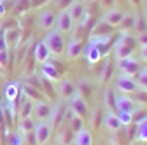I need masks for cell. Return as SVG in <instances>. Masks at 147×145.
I'll return each mask as SVG.
<instances>
[{
  "mask_svg": "<svg viewBox=\"0 0 147 145\" xmlns=\"http://www.w3.org/2000/svg\"><path fill=\"white\" fill-rule=\"evenodd\" d=\"M51 133H53V128H51V124L47 121H40L39 124H35L33 135H35L37 145H46L47 140L51 138Z\"/></svg>",
  "mask_w": 147,
  "mask_h": 145,
  "instance_id": "8992f818",
  "label": "cell"
},
{
  "mask_svg": "<svg viewBox=\"0 0 147 145\" xmlns=\"http://www.w3.org/2000/svg\"><path fill=\"white\" fill-rule=\"evenodd\" d=\"M116 114H117V117H119V121H121V124H123V128H126V126H130V124L133 122V117H131V114H130V112H121V110H116Z\"/></svg>",
  "mask_w": 147,
  "mask_h": 145,
  "instance_id": "74e56055",
  "label": "cell"
},
{
  "mask_svg": "<svg viewBox=\"0 0 147 145\" xmlns=\"http://www.w3.org/2000/svg\"><path fill=\"white\" fill-rule=\"evenodd\" d=\"M133 32H135V35H140V33H145V32H147V19H145L142 14H137V16H135Z\"/></svg>",
  "mask_w": 147,
  "mask_h": 145,
  "instance_id": "f1b7e54d",
  "label": "cell"
},
{
  "mask_svg": "<svg viewBox=\"0 0 147 145\" xmlns=\"http://www.w3.org/2000/svg\"><path fill=\"white\" fill-rule=\"evenodd\" d=\"M116 4V0H102V5L103 7H112Z\"/></svg>",
  "mask_w": 147,
  "mask_h": 145,
  "instance_id": "f907efd6",
  "label": "cell"
},
{
  "mask_svg": "<svg viewBox=\"0 0 147 145\" xmlns=\"http://www.w3.org/2000/svg\"><path fill=\"white\" fill-rule=\"evenodd\" d=\"M102 117H103V112L100 110V107H96L95 110H93V115H91V119H89V121H91V124H93L95 128H98V126H100V119H102Z\"/></svg>",
  "mask_w": 147,
  "mask_h": 145,
  "instance_id": "ab89813d",
  "label": "cell"
},
{
  "mask_svg": "<svg viewBox=\"0 0 147 145\" xmlns=\"http://www.w3.org/2000/svg\"><path fill=\"white\" fill-rule=\"evenodd\" d=\"M18 124V133L21 135H26V133H32L35 130V121L33 117H26V119H20L16 122Z\"/></svg>",
  "mask_w": 147,
  "mask_h": 145,
  "instance_id": "d4e9b609",
  "label": "cell"
},
{
  "mask_svg": "<svg viewBox=\"0 0 147 145\" xmlns=\"http://www.w3.org/2000/svg\"><path fill=\"white\" fill-rule=\"evenodd\" d=\"M74 25L76 23H74V19L70 17L68 11H61L58 14V17H56V30H60L61 33H68Z\"/></svg>",
  "mask_w": 147,
  "mask_h": 145,
  "instance_id": "7c38bea8",
  "label": "cell"
},
{
  "mask_svg": "<svg viewBox=\"0 0 147 145\" xmlns=\"http://www.w3.org/2000/svg\"><path fill=\"white\" fill-rule=\"evenodd\" d=\"M0 145H2V136H0Z\"/></svg>",
  "mask_w": 147,
  "mask_h": 145,
  "instance_id": "db71d44e",
  "label": "cell"
},
{
  "mask_svg": "<svg viewBox=\"0 0 147 145\" xmlns=\"http://www.w3.org/2000/svg\"><path fill=\"white\" fill-rule=\"evenodd\" d=\"M5 16V4H4V0H0V19Z\"/></svg>",
  "mask_w": 147,
  "mask_h": 145,
  "instance_id": "681fc988",
  "label": "cell"
},
{
  "mask_svg": "<svg viewBox=\"0 0 147 145\" xmlns=\"http://www.w3.org/2000/svg\"><path fill=\"white\" fill-rule=\"evenodd\" d=\"M7 44H5V37H4V28H0V51H5Z\"/></svg>",
  "mask_w": 147,
  "mask_h": 145,
  "instance_id": "bcb514c9",
  "label": "cell"
},
{
  "mask_svg": "<svg viewBox=\"0 0 147 145\" xmlns=\"http://www.w3.org/2000/svg\"><path fill=\"white\" fill-rule=\"evenodd\" d=\"M137 86L142 91H147V68H140L137 74Z\"/></svg>",
  "mask_w": 147,
  "mask_h": 145,
  "instance_id": "836d02e7",
  "label": "cell"
},
{
  "mask_svg": "<svg viewBox=\"0 0 147 145\" xmlns=\"http://www.w3.org/2000/svg\"><path fill=\"white\" fill-rule=\"evenodd\" d=\"M137 44H140V46H147V32L145 33H140V35H137Z\"/></svg>",
  "mask_w": 147,
  "mask_h": 145,
  "instance_id": "f6af8a7d",
  "label": "cell"
},
{
  "mask_svg": "<svg viewBox=\"0 0 147 145\" xmlns=\"http://www.w3.org/2000/svg\"><path fill=\"white\" fill-rule=\"evenodd\" d=\"M20 95H21V86L18 82H9L5 86V89H4V98L9 103H16V100H18Z\"/></svg>",
  "mask_w": 147,
  "mask_h": 145,
  "instance_id": "d6986e66",
  "label": "cell"
},
{
  "mask_svg": "<svg viewBox=\"0 0 147 145\" xmlns=\"http://www.w3.org/2000/svg\"><path fill=\"white\" fill-rule=\"evenodd\" d=\"M135 98H137V101L147 105V91H142V89H138V91L135 93Z\"/></svg>",
  "mask_w": 147,
  "mask_h": 145,
  "instance_id": "b9f144b4",
  "label": "cell"
},
{
  "mask_svg": "<svg viewBox=\"0 0 147 145\" xmlns=\"http://www.w3.org/2000/svg\"><path fill=\"white\" fill-rule=\"evenodd\" d=\"M54 25H56V16H54L53 11H44L39 17V28L40 30H51Z\"/></svg>",
  "mask_w": 147,
  "mask_h": 145,
  "instance_id": "ffe728a7",
  "label": "cell"
},
{
  "mask_svg": "<svg viewBox=\"0 0 147 145\" xmlns=\"http://www.w3.org/2000/svg\"><path fill=\"white\" fill-rule=\"evenodd\" d=\"M74 2H76V0H58V7H60L61 11H67Z\"/></svg>",
  "mask_w": 147,
  "mask_h": 145,
  "instance_id": "ee69618b",
  "label": "cell"
},
{
  "mask_svg": "<svg viewBox=\"0 0 147 145\" xmlns=\"http://www.w3.org/2000/svg\"><path fill=\"white\" fill-rule=\"evenodd\" d=\"M74 93H76V84H74L70 79H60L58 81V95L61 98H72Z\"/></svg>",
  "mask_w": 147,
  "mask_h": 145,
  "instance_id": "2e32d148",
  "label": "cell"
},
{
  "mask_svg": "<svg viewBox=\"0 0 147 145\" xmlns=\"http://www.w3.org/2000/svg\"><path fill=\"white\" fill-rule=\"evenodd\" d=\"M7 142H9V145H23V135L21 133H11L9 131Z\"/></svg>",
  "mask_w": 147,
  "mask_h": 145,
  "instance_id": "f35d334b",
  "label": "cell"
},
{
  "mask_svg": "<svg viewBox=\"0 0 147 145\" xmlns=\"http://www.w3.org/2000/svg\"><path fill=\"white\" fill-rule=\"evenodd\" d=\"M112 60L110 58H107V61H105V65H103V70H102V77H100V81H102V84H105V82H109L110 81V75H112Z\"/></svg>",
  "mask_w": 147,
  "mask_h": 145,
  "instance_id": "4dcf8cb0",
  "label": "cell"
},
{
  "mask_svg": "<svg viewBox=\"0 0 147 145\" xmlns=\"http://www.w3.org/2000/svg\"><path fill=\"white\" fill-rule=\"evenodd\" d=\"M88 2H91V0H88Z\"/></svg>",
  "mask_w": 147,
  "mask_h": 145,
  "instance_id": "11a10c76",
  "label": "cell"
},
{
  "mask_svg": "<svg viewBox=\"0 0 147 145\" xmlns=\"http://www.w3.org/2000/svg\"><path fill=\"white\" fill-rule=\"evenodd\" d=\"M116 87L119 89L123 95H135V93L138 91V86H137L135 77L124 75V74L117 75V79H116Z\"/></svg>",
  "mask_w": 147,
  "mask_h": 145,
  "instance_id": "277c9868",
  "label": "cell"
},
{
  "mask_svg": "<svg viewBox=\"0 0 147 145\" xmlns=\"http://www.w3.org/2000/svg\"><path fill=\"white\" fill-rule=\"evenodd\" d=\"M49 2H51V0H30V5H32L33 9H40V7L47 5Z\"/></svg>",
  "mask_w": 147,
  "mask_h": 145,
  "instance_id": "7bdbcfd3",
  "label": "cell"
},
{
  "mask_svg": "<svg viewBox=\"0 0 147 145\" xmlns=\"http://www.w3.org/2000/svg\"><path fill=\"white\" fill-rule=\"evenodd\" d=\"M84 54V47H82V42H77V40H70L68 46H67V56L68 60H77Z\"/></svg>",
  "mask_w": 147,
  "mask_h": 145,
  "instance_id": "44dd1931",
  "label": "cell"
},
{
  "mask_svg": "<svg viewBox=\"0 0 147 145\" xmlns=\"http://www.w3.org/2000/svg\"><path fill=\"white\" fill-rule=\"evenodd\" d=\"M123 19H124V12H123V11H119V9H110V11L105 12V16H103L102 21H105L107 25H110V26L116 28V26L121 25Z\"/></svg>",
  "mask_w": 147,
  "mask_h": 145,
  "instance_id": "ac0fdd59",
  "label": "cell"
},
{
  "mask_svg": "<svg viewBox=\"0 0 147 145\" xmlns=\"http://www.w3.org/2000/svg\"><path fill=\"white\" fill-rule=\"evenodd\" d=\"M82 98H89V95H91V87H89V84H86V82H81L79 84V91H77Z\"/></svg>",
  "mask_w": 147,
  "mask_h": 145,
  "instance_id": "60d3db41",
  "label": "cell"
},
{
  "mask_svg": "<svg viewBox=\"0 0 147 145\" xmlns=\"http://www.w3.org/2000/svg\"><path fill=\"white\" fill-rule=\"evenodd\" d=\"M117 68L121 70V74L124 75H130V77H135L138 72H140V63L135 60V58H123V60H117Z\"/></svg>",
  "mask_w": 147,
  "mask_h": 145,
  "instance_id": "52a82bcc",
  "label": "cell"
},
{
  "mask_svg": "<svg viewBox=\"0 0 147 145\" xmlns=\"http://www.w3.org/2000/svg\"><path fill=\"white\" fill-rule=\"evenodd\" d=\"M137 108H138V103L133 98H130L128 95H123V93L121 95H116V110L133 114Z\"/></svg>",
  "mask_w": 147,
  "mask_h": 145,
  "instance_id": "30bf717a",
  "label": "cell"
},
{
  "mask_svg": "<svg viewBox=\"0 0 147 145\" xmlns=\"http://www.w3.org/2000/svg\"><path fill=\"white\" fill-rule=\"evenodd\" d=\"M21 91H23V95L28 98V100H32V101H39V100H44V93L40 91L39 87H35V86H32L30 82H23V86H21Z\"/></svg>",
  "mask_w": 147,
  "mask_h": 145,
  "instance_id": "e0dca14e",
  "label": "cell"
},
{
  "mask_svg": "<svg viewBox=\"0 0 147 145\" xmlns=\"http://www.w3.org/2000/svg\"><path fill=\"white\" fill-rule=\"evenodd\" d=\"M74 138H76V135L72 133V130L68 128V126H67V131L63 130V131L60 133V143H63V145H70Z\"/></svg>",
  "mask_w": 147,
  "mask_h": 145,
  "instance_id": "8d00e7d4",
  "label": "cell"
},
{
  "mask_svg": "<svg viewBox=\"0 0 147 145\" xmlns=\"http://www.w3.org/2000/svg\"><path fill=\"white\" fill-rule=\"evenodd\" d=\"M103 124L107 126V130H109V131H112V133H117V131H121V128H123V124H121L117 114L112 112V110L107 112V114L103 115Z\"/></svg>",
  "mask_w": 147,
  "mask_h": 145,
  "instance_id": "9a60e30c",
  "label": "cell"
},
{
  "mask_svg": "<svg viewBox=\"0 0 147 145\" xmlns=\"http://www.w3.org/2000/svg\"><path fill=\"white\" fill-rule=\"evenodd\" d=\"M9 60H11L9 49L0 51V74H5V70H7V66H9Z\"/></svg>",
  "mask_w": 147,
  "mask_h": 145,
  "instance_id": "e575fe53",
  "label": "cell"
},
{
  "mask_svg": "<svg viewBox=\"0 0 147 145\" xmlns=\"http://www.w3.org/2000/svg\"><path fill=\"white\" fill-rule=\"evenodd\" d=\"M28 9H32L30 0H18V4L14 7V14L16 16H25L28 12Z\"/></svg>",
  "mask_w": 147,
  "mask_h": 145,
  "instance_id": "d6a6232c",
  "label": "cell"
},
{
  "mask_svg": "<svg viewBox=\"0 0 147 145\" xmlns=\"http://www.w3.org/2000/svg\"><path fill=\"white\" fill-rule=\"evenodd\" d=\"M128 2H130V5L135 7V9H138V7L142 5V0H128Z\"/></svg>",
  "mask_w": 147,
  "mask_h": 145,
  "instance_id": "c3c4849f",
  "label": "cell"
},
{
  "mask_svg": "<svg viewBox=\"0 0 147 145\" xmlns=\"http://www.w3.org/2000/svg\"><path fill=\"white\" fill-rule=\"evenodd\" d=\"M133 25H135V16L133 14H124V19L121 21V32H128L130 33L133 30Z\"/></svg>",
  "mask_w": 147,
  "mask_h": 145,
  "instance_id": "1f68e13d",
  "label": "cell"
},
{
  "mask_svg": "<svg viewBox=\"0 0 147 145\" xmlns=\"http://www.w3.org/2000/svg\"><path fill=\"white\" fill-rule=\"evenodd\" d=\"M74 142H76V145H93V135H91V131L84 126L81 131L76 133Z\"/></svg>",
  "mask_w": 147,
  "mask_h": 145,
  "instance_id": "603a6c76",
  "label": "cell"
},
{
  "mask_svg": "<svg viewBox=\"0 0 147 145\" xmlns=\"http://www.w3.org/2000/svg\"><path fill=\"white\" fill-rule=\"evenodd\" d=\"M140 56L144 61H147V46H140Z\"/></svg>",
  "mask_w": 147,
  "mask_h": 145,
  "instance_id": "7dc6e473",
  "label": "cell"
},
{
  "mask_svg": "<svg viewBox=\"0 0 147 145\" xmlns=\"http://www.w3.org/2000/svg\"><path fill=\"white\" fill-rule=\"evenodd\" d=\"M144 17L147 19V2H145V11H144Z\"/></svg>",
  "mask_w": 147,
  "mask_h": 145,
  "instance_id": "f5cc1de1",
  "label": "cell"
},
{
  "mask_svg": "<svg viewBox=\"0 0 147 145\" xmlns=\"http://www.w3.org/2000/svg\"><path fill=\"white\" fill-rule=\"evenodd\" d=\"M110 145H121V143H119V140L114 136V138H110Z\"/></svg>",
  "mask_w": 147,
  "mask_h": 145,
  "instance_id": "816d5d0a",
  "label": "cell"
},
{
  "mask_svg": "<svg viewBox=\"0 0 147 145\" xmlns=\"http://www.w3.org/2000/svg\"><path fill=\"white\" fill-rule=\"evenodd\" d=\"M137 47V39L135 35L128 33V32H121V35L117 37V40L114 42L112 49H114V56L116 60H123V58H130L133 51Z\"/></svg>",
  "mask_w": 147,
  "mask_h": 145,
  "instance_id": "6da1fadb",
  "label": "cell"
},
{
  "mask_svg": "<svg viewBox=\"0 0 147 145\" xmlns=\"http://www.w3.org/2000/svg\"><path fill=\"white\" fill-rule=\"evenodd\" d=\"M4 37H5L7 49H16L18 46L21 44V40H23L21 26H16V28H4Z\"/></svg>",
  "mask_w": 147,
  "mask_h": 145,
  "instance_id": "9c48e42d",
  "label": "cell"
},
{
  "mask_svg": "<svg viewBox=\"0 0 147 145\" xmlns=\"http://www.w3.org/2000/svg\"><path fill=\"white\" fill-rule=\"evenodd\" d=\"M44 42L49 47L51 56H61V54L65 52V37H63V33L60 30H56V28L49 30V33L44 39Z\"/></svg>",
  "mask_w": 147,
  "mask_h": 145,
  "instance_id": "7a4b0ae2",
  "label": "cell"
},
{
  "mask_svg": "<svg viewBox=\"0 0 147 145\" xmlns=\"http://www.w3.org/2000/svg\"><path fill=\"white\" fill-rule=\"evenodd\" d=\"M67 114H68V108L63 105V103H56L53 108H51V128L53 130H56V128H60V126L65 122V117H67Z\"/></svg>",
  "mask_w": 147,
  "mask_h": 145,
  "instance_id": "ba28073f",
  "label": "cell"
},
{
  "mask_svg": "<svg viewBox=\"0 0 147 145\" xmlns=\"http://www.w3.org/2000/svg\"><path fill=\"white\" fill-rule=\"evenodd\" d=\"M68 14H70V17L74 19V23H79L81 19H82V16H84V12H86V5L82 4V2H74L68 9Z\"/></svg>",
  "mask_w": 147,
  "mask_h": 145,
  "instance_id": "7402d4cb",
  "label": "cell"
},
{
  "mask_svg": "<svg viewBox=\"0 0 147 145\" xmlns=\"http://www.w3.org/2000/svg\"><path fill=\"white\" fill-rule=\"evenodd\" d=\"M68 112H70V110H68ZM67 117H68V128L72 130V133H74V135H76L77 131H81V130L84 128V119H82V117L76 115L74 112L67 114Z\"/></svg>",
  "mask_w": 147,
  "mask_h": 145,
  "instance_id": "cb8c5ba5",
  "label": "cell"
},
{
  "mask_svg": "<svg viewBox=\"0 0 147 145\" xmlns=\"http://www.w3.org/2000/svg\"><path fill=\"white\" fill-rule=\"evenodd\" d=\"M70 112H74L76 115H79V117H86L88 115V112H89V105H88V100L86 98H82L77 91L74 93V96L70 98Z\"/></svg>",
  "mask_w": 147,
  "mask_h": 145,
  "instance_id": "5b68a950",
  "label": "cell"
},
{
  "mask_svg": "<svg viewBox=\"0 0 147 145\" xmlns=\"http://www.w3.org/2000/svg\"><path fill=\"white\" fill-rule=\"evenodd\" d=\"M51 105L46 101V100H39V101H33V114L32 115H35L37 117V121H49V117H51Z\"/></svg>",
  "mask_w": 147,
  "mask_h": 145,
  "instance_id": "8fae6325",
  "label": "cell"
},
{
  "mask_svg": "<svg viewBox=\"0 0 147 145\" xmlns=\"http://www.w3.org/2000/svg\"><path fill=\"white\" fill-rule=\"evenodd\" d=\"M42 65V68H40V72H42V77L44 79H47V81H51V82H58L60 79H61V65L58 63V61H54V60H47V61H44V63H40Z\"/></svg>",
  "mask_w": 147,
  "mask_h": 145,
  "instance_id": "3957f363",
  "label": "cell"
},
{
  "mask_svg": "<svg viewBox=\"0 0 147 145\" xmlns=\"http://www.w3.org/2000/svg\"><path fill=\"white\" fill-rule=\"evenodd\" d=\"M131 117H133V122L135 124L145 122L147 121V108H137V110L131 114Z\"/></svg>",
  "mask_w": 147,
  "mask_h": 145,
  "instance_id": "d590c367",
  "label": "cell"
},
{
  "mask_svg": "<svg viewBox=\"0 0 147 145\" xmlns=\"http://www.w3.org/2000/svg\"><path fill=\"white\" fill-rule=\"evenodd\" d=\"M133 140H137V142H142V143H145V142H147V121H145V122H140V124H137V130H135Z\"/></svg>",
  "mask_w": 147,
  "mask_h": 145,
  "instance_id": "f546056e",
  "label": "cell"
},
{
  "mask_svg": "<svg viewBox=\"0 0 147 145\" xmlns=\"http://www.w3.org/2000/svg\"><path fill=\"white\" fill-rule=\"evenodd\" d=\"M84 58H86V61L89 63V65H96L102 58H103V52L100 51V47L98 46H95V44H88V47L84 49Z\"/></svg>",
  "mask_w": 147,
  "mask_h": 145,
  "instance_id": "4fadbf2b",
  "label": "cell"
},
{
  "mask_svg": "<svg viewBox=\"0 0 147 145\" xmlns=\"http://www.w3.org/2000/svg\"><path fill=\"white\" fill-rule=\"evenodd\" d=\"M49 58H51V52H49V47L46 46V42L44 40L37 42L35 47H33V60H35V63H44Z\"/></svg>",
  "mask_w": 147,
  "mask_h": 145,
  "instance_id": "5bb4252c",
  "label": "cell"
},
{
  "mask_svg": "<svg viewBox=\"0 0 147 145\" xmlns=\"http://www.w3.org/2000/svg\"><path fill=\"white\" fill-rule=\"evenodd\" d=\"M103 105L107 108V112H116V95L112 89H105V93H103Z\"/></svg>",
  "mask_w": 147,
  "mask_h": 145,
  "instance_id": "4316f807",
  "label": "cell"
},
{
  "mask_svg": "<svg viewBox=\"0 0 147 145\" xmlns=\"http://www.w3.org/2000/svg\"><path fill=\"white\" fill-rule=\"evenodd\" d=\"M70 32H72V40H77V42H82L88 35V28L82 23H77L76 26H72Z\"/></svg>",
  "mask_w": 147,
  "mask_h": 145,
  "instance_id": "484cf974",
  "label": "cell"
},
{
  "mask_svg": "<svg viewBox=\"0 0 147 145\" xmlns=\"http://www.w3.org/2000/svg\"><path fill=\"white\" fill-rule=\"evenodd\" d=\"M91 35H114V26L100 21L98 25H95V28H91Z\"/></svg>",
  "mask_w": 147,
  "mask_h": 145,
  "instance_id": "83f0119b",
  "label": "cell"
}]
</instances>
